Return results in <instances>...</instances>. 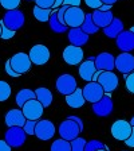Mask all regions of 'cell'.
Segmentation results:
<instances>
[{"label":"cell","mask_w":134,"mask_h":151,"mask_svg":"<svg viewBox=\"0 0 134 151\" xmlns=\"http://www.w3.org/2000/svg\"><path fill=\"white\" fill-rule=\"evenodd\" d=\"M26 22V16L24 14L20 11V9H9L4 14L3 19H1V23L4 26L9 28V30H13V31H18L24 26Z\"/></svg>","instance_id":"obj_1"},{"label":"cell","mask_w":134,"mask_h":151,"mask_svg":"<svg viewBox=\"0 0 134 151\" xmlns=\"http://www.w3.org/2000/svg\"><path fill=\"white\" fill-rule=\"evenodd\" d=\"M27 134L24 132L23 127H8L4 134V140L11 146V148H18L24 145Z\"/></svg>","instance_id":"obj_2"},{"label":"cell","mask_w":134,"mask_h":151,"mask_svg":"<svg viewBox=\"0 0 134 151\" xmlns=\"http://www.w3.org/2000/svg\"><path fill=\"white\" fill-rule=\"evenodd\" d=\"M55 86H56V91L59 92L60 94L67 96V94H71L72 92H75V89L78 88V82H77L74 76L66 73V74H62L58 77V80L55 82Z\"/></svg>","instance_id":"obj_3"},{"label":"cell","mask_w":134,"mask_h":151,"mask_svg":"<svg viewBox=\"0 0 134 151\" xmlns=\"http://www.w3.org/2000/svg\"><path fill=\"white\" fill-rule=\"evenodd\" d=\"M82 92H83L84 100L91 104L99 101L103 97V94H105V91H103V88L101 86V84L98 81L87 82V84L82 88Z\"/></svg>","instance_id":"obj_4"},{"label":"cell","mask_w":134,"mask_h":151,"mask_svg":"<svg viewBox=\"0 0 134 151\" xmlns=\"http://www.w3.org/2000/svg\"><path fill=\"white\" fill-rule=\"evenodd\" d=\"M8 61H9V63H11V68H12L19 76L27 73L32 66V62H31V60H30V57L26 53H16L15 55H12L11 60H8Z\"/></svg>","instance_id":"obj_5"},{"label":"cell","mask_w":134,"mask_h":151,"mask_svg":"<svg viewBox=\"0 0 134 151\" xmlns=\"http://www.w3.org/2000/svg\"><path fill=\"white\" fill-rule=\"evenodd\" d=\"M55 126L51 120H36V126H35V134L38 139L46 142L50 140L51 138H54V134H55Z\"/></svg>","instance_id":"obj_6"},{"label":"cell","mask_w":134,"mask_h":151,"mask_svg":"<svg viewBox=\"0 0 134 151\" xmlns=\"http://www.w3.org/2000/svg\"><path fill=\"white\" fill-rule=\"evenodd\" d=\"M58 131H59L60 138L65 139V140H69V142L75 138H78L79 134L82 132L79 126L71 119H66L65 122L60 123Z\"/></svg>","instance_id":"obj_7"},{"label":"cell","mask_w":134,"mask_h":151,"mask_svg":"<svg viewBox=\"0 0 134 151\" xmlns=\"http://www.w3.org/2000/svg\"><path fill=\"white\" fill-rule=\"evenodd\" d=\"M84 16L86 14L83 12L81 7H69L65 14V23L70 28L81 27L84 20Z\"/></svg>","instance_id":"obj_8"},{"label":"cell","mask_w":134,"mask_h":151,"mask_svg":"<svg viewBox=\"0 0 134 151\" xmlns=\"http://www.w3.org/2000/svg\"><path fill=\"white\" fill-rule=\"evenodd\" d=\"M131 131H133V127H131L130 122L128 120H117V122L113 123L111 126V135L114 139L121 142H125L126 139L130 136Z\"/></svg>","instance_id":"obj_9"},{"label":"cell","mask_w":134,"mask_h":151,"mask_svg":"<svg viewBox=\"0 0 134 151\" xmlns=\"http://www.w3.org/2000/svg\"><path fill=\"white\" fill-rule=\"evenodd\" d=\"M109 94L110 93H105L99 101L93 104L91 109H93L94 115H97L99 117H106L109 115H111L113 109H114V104H113V100L110 99Z\"/></svg>","instance_id":"obj_10"},{"label":"cell","mask_w":134,"mask_h":151,"mask_svg":"<svg viewBox=\"0 0 134 151\" xmlns=\"http://www.w3.org/2000/svg\"><path fill=\"white\" fill-rule=\"evenodd\" d=\"M22 111L24 113V116L27 120H39L43 116V111L44 107L36 99H32V100L27 101L22 107Z\"/></svg>","instance_id":"obj_11"},{"label":"cell","mask_w":134,"mask_h":151,"mask_svg":"<svg viewBox=\"0 0 134 151\" xmlns=\"http://www.w3.org/2000/svg\"><path fill=\"white\" fill-rule=\"evenodd\" d=\"M28 57H30V60H31V62L34 65L40 66L48 62V60H50V50L44 45H35V46L31 47Z\"/></svg>","instance_id":"obj_12"},{"label":"cell","mask_w":134,"mask_h":151,"mask_svg":"<svg viewBox=\"0 0 134 151\" xmlns=\"http://www.w3.org/2000/svg\"><path fill=\"white\" fill-rule=\"evenodd\" d=\"M97 81L101 84V86L103 88L105 93H111V92H114L118 88V84H119L118 76L114 72H101Z\"/></svg>","instance_id":"obj_13"},{"label":"cell","mask_w":134,"mask_h":151,"mask_svg":"<svg viewBox=\"0 0 134 151\" xmlns=\"http://www.w3.org/2000/svg\"><path fill=\"white\" fill-rule=\"evenodd\" d=\"M94 63H95L97 70H101V72H113L116 69V57L110 53L103 51V53L98 54L95 57Z\"/></svg>","instance_id":"obj_14"},{"label":"cell","mask_w":134,"mask_h":151,"mask_svg":"<svg viewBox=\"0 0 134 151\" xmlns=\"http://www.w3.org/2000/svg\"><path fill=\"white\" fill-rule=\"evenodd\" d=\"M63 60H65L66 63H69L71 66L79 65L83 61V50H82V47L69 45L63 50Z\"/></svg>","instance_id":"obj_15"},{"label":"cell","mask_w":134,"mask_h":151,"mask_svg":"<svg viewBox=\"0 0 134 151\" xmlns=\"http://www.w3.org/2000/svg\"><path fill=\"white\" fill-rule=\"evenodd\" d=\"M117 47L123 53H130L134 50V32L131 30H123L116 38Z\"/></svg>","instance_id":"obj_16"},{"label":"cell","mask_w":134,"mask_h":151,"mask_svg":"<svg viewBox=\"0 0 134 151\" xmlns=\"http://www.w3.org/2000/svg\"><path fill=\"white\" fill-rule=\"evenodd\" d=\"M116 69L122 74H129L134 70V55L130 53H122L116 57Z\"/></svg>","instance_id":"obj_17"},{"label":"cell","mask_w":134,"mask_h":151,"mask_svg":"<svg viewBox=\"0 0 134 151\" xmlns=\"http://www.w3.org/2000/svg\"><path fill=\"white\" fill-rule=\"evenodd\" d=\"M4 120H6V124L8 127H23L24 123L27 122L22 108L20 109H9L6 113Z\"/></svg>","instance_id":"obj_18"},{"label":"cell","mask_w":134,"mask_h":151,"mask_svg":"<svg viewBox=\"0 0 134 151\" xmlns=\"http://www.w3.org/2000/svg\"><path fill=\"white\" fill-rule=\"evenodd\" d=\"M94 61H95V57H89L86 61L81 62V66H79V76H81V78L87 82L93 81V76L94 73L97 72Z\"/></svg>","instance_id":"obj_19"},{"label":"cell","mask_w":134,"mask_h":151,"mask_svg":"<svg viewBox=\"0 0 134 151\" xmlns=\"http://www.w3.org/2000/svg\"><path fill=\"white\" fill-rule=\"evenodd\" d=\"M69 42L74 46H78V47H82L89 42V35L82 30L81 27H75V28H70L69 30Z\"/></svg>","instance_id":"obj_20"},{"label":"cell","mask_w":134,"mask_h":151,"mask_svg":"<svg viewBox=\"0 0 134 151\" xmlns=\"http://www.w3.org/2000/svg\"><path fill=\"white\" fill-rule=\"evenodd\" d=\"M91 14H93L94 23L99 28H105L106 26H109L110 23H111V20L114 19V15H113L111 11H102V9L97 8V9H94Z\"/></svg>","instance_id":"obj_21"},{"label":"cell","mask_w":134,"mask_h":151,"mask_svg":"<svg viewBox=\"0 0 134 151\" xmlns=\"http://www.w3.org/2000/svg\"><path fill=\"white\" fill-rule=\"evenodd\" d=\"M84 101L86 100H84V97H83L82 88H77L75 92H72L71 94H67V96H66V103H67V105H69L70 108H74V109L83 107Z\"/></svg>","instance_id":"obj_22"},{"label":"cell","mask_w":134,"mask_h":151,"mask_svg":"<svg viewBox=\"0 0 134 151\" xmlns=\"http://www.w3.org/2000/svg\"><path fill=\"white\" fill-rule=\"evenodd\" d=\"M122 31H123V23L118 18H114L109 26H106V27L103 28L105 35L107 38H111V39H116L118 37V34H121Z\"/></svg>","instance_id":"obj_23"},{"label":"cell","mask_w":134,"mask_h":151,"mask_svg":"<svg viewBox=\"0 0 134 151\" xmlns=\"http://www.w3.org/2000/svg\"><path fill=\"white\" fill-rule=\"evenodd\" d=\"M35 94H36V100L39 101L44 108H47V107H50L51 105L54 97H52V93H51L50 89L40 86V88H38L36 91H35Z\"/></svg>","instance_id":"obj_24"},{"label":"cell","mask_w":134,"mask_h":151,"mask_svg":"<svg viewBox=\"0 0 134 151\" xmlns=\"http://www.w3.org/2000/svg\"><path fill=\"white\" fill-rule=\"evenodd\" d=\"M32 99H36V94H35V91H31V89H22L16 93L15 101L18 104V107L22 108L27 101L32 100Z\"/></svg>","instance_id":"obj_25"},{"label":"cell","mask_w":134,"mask_h":151,"mask_svg":"<svg viewBox=\"0 0 134 151\" xmlns=\"http://www.w3.org/2000/svg\"><path fill=\"white\" fill-rule=\"evenodd\" d=\"M81 28L83 30L84 32L87 35H90V34H97L98 32V30H99V27H98L95 23H94V20H93V14H86V16H84V20H83V23H82V26H81Z\"/></svg>","instance_id":"obj_26"},{"label":"cell","mask_w":134,"mask_h":151,"mask_svg":"<svg viewBox=\"0 0 134 151\" xmlns=\"http://www.w3.org/2000/svg\"><path fill=\"white\" fill-rule=\"evenodd\" d=\"M48 24H50V28L56 34H63V32L67 31V26L62 24V23L58 20V16H56V11H52L50 15V19H48Z\"/></svg>","instance_id":"obj_27"},{"label":"cell","mask_w":134,"mask_h":151,"mask_svg":"<svg viewBox=\"0 0 134 151\" xmlns=\"http://www.w3.org/2000/svg\"><path fill=\"white\" fill-rule=\"evenodd\" d=\"M51 12H52V9L42 8V7H38V6H35L34 7V11H32L35 19H36V20H39V22H43V23L44 22H48Z\"/></svg>","instance_id":"obj_28"},{"label":"cell","mask_w":134,"mask_h":151,"mask_svg":"<svg viewBox=\"0 0 134 151\" xmlns=\"http://www.w3.org/2000/svg\"><path fill=\"white\" fill-rule=\"evenodd\" d=\"M51 151H71V145L69 140L65 139H56L51 145Z\"/></svg>","instance_id":"obj_29"},{"label":"cell","mask_w":134,"mask_h":151,"mask_svg":"<svg viewBox=\"0 0 134 151\" xmlns=\"http://www.w3.org/2000/svg\"><path fill=\"white\" fill-rule=\"evenodd\" d=\"M11 96V86L8 82L6 81H0V103L6 101Z\"/></svg>","instance_id":"obj_30"},{"label":"cell","mask_w":134,"mask_h":151,"mask_svg":"<svg viewBox=\"0 0 134 151\" xmlns=\"http://www.w3.org/2000/svg\"><path fill=\"white\" fill-rule=\"evenodd\" d=\"M101 148H107V146H105L101 140H95V139L86 142V145H84V151H97Z\"/></svg>","instance_id":"obj_31"},{"label":"cell","mask_w":134,"mask_h":151,"mask_svg":"<svg viewBox=\"0 0 134 151\" xmlns=\"http://www.w3.org/2000/svg\"><path fill=\"white\" fill-rule=\"evenodd\" d=\"M70 145H71V151H84V145H86V140L83 138H75L72 140H70Z\"/></svg>","instance_id":"obj_32"},{"label":"cell","mask_w":134,"mask_h":151,"mask_svg":"<svg viewBox=\"0 0 134 151\" xmlns=\"http://www.w3.org/2000/svg\"><path fill=\"white\" fill-rule=\"evenodd\" d=\"M20 1H22V0H0V6L3 7V8H6L7 11H9V9L18 8Z\"/></svg>","instance_id":"obj_33"},{"label":"cell","mask_w":134,"mask_h":151,"mask_svg":"<svg viewBox=\"0 0 134 151\" xmlns=\"http://www.w3.org/2000/svg\"><path fill=\"white\" fill-rule=\"evenodd\" d=\"M125 84H126V89L130 93H134V72L125 74Z\"/></svg>","instance_id":"obj_34"},{"label":"cell","mask_w":134,"mask_h":151,"mask_svg":"<svg viewBox=\"0 0 134 151\" xmlns=\"http://www.w3.org/2000/svg\"><path fill=\"white\" fill-rule=\"evenodd\" d=\"M35 126H36V120H27L23 126V129L27 135H34L35 134Z\"/></svg>","instance_id":"obj_35"},{"label":"cell","mask_w":134,"mask_h":151,"mask_svg":"<svg viewBox=\"0 0 134 151\" xmlns=\"http://www.w3.org/2000/svg\"><path fill=\"white\" fill-rule=\"evenodd\" d=\"M1 23V22H0ZM16 31H13V30H9L7 26H4L3 23H1V35H0V38L1 39H11V38H13V35H15Z\"/></svg>","instance_id":"obj_36"},{"label":"cell","mask_w":134,"mask_h":151,"mask_svg":"<svg viewBox=\"0 0 134 151\" xmlns=\"http://www.w3.org/2000/svg\"><path fill=\"white\" fill-rule=\"evenodd\" d=\"M35 3H36L38 7L51 9L52 6H54V3H55V0H35Z\"/></svg>","instance_id":"obj_37"},{"label":"cell","mask_w":134,"mask_h":151,"mask_svg":"<svg viewBox=\"0 0 134 151\" xmlns=\"http://www.w3.org/2000/svg\"><path fill=\"white\" fill-rule=\"evenodd\" d=\"M84 3H86L87 7H90V8H93V9H97L102 6V1H101V0H84Z\"/></svg>","instance_id":"obj_38"},{"label":"cell","mask_w":134,"mask_h":151,"mask_svg":"<svg viewBox=\"0 0 134 151\" xmlns=\"http://www.w3.org/2000/svg\"><path fill=\"white\" fill-rule=\"evenodd\" d=\"M4 68H6V73L9 76V77H13V78L19 77L18 73H16L15 70H13L12 68H11V63H9V61H7V62H6V66H4Z\"/></svg>","instance_id":"obj_39"},{"label":"cell","mask_w":134,"mask_h":151,"mask_svg":"<svg viewBox=\"0 0 134 151\" xmlns=\"http://www.w3.org/2000/svg\"><path fill=\"white\" fill-rule=\"evenodd\" d=\"M81 3H82L81 0H63V4L70 6V7H79Z\"/></svg>","instance_id":"obj_40"},{"label":"cell","mask_w":134,"mask_h":151,"mask_svg":"<svg viewBox=\"0 0 134 151\" xmlns=\"http://www.w3.org/2000/svg\"><path fill=\"white\" fill-rule=\"evenodd\" d=\"M125 145L129 146V147H134V127H133V131H131L130 136L125 140Z\"/></svg>","instance_id":"obj_41"},{"label":"cell","mask_w":134,"mask_h":151,"mask_svg":"<svg viewBox=\"0 0 134 151\" xmlns=\"http://www.w3.org/2000/svg\"><path fill=\"white\" fill-rule=\"evenodd\" d=\"M67 119H71V120H74L77 124L79 126V128H81V131L83 129V122L81 120V117H78V116H74V115H71V116H69Z\"/></svg>","instance_id":"obj_42"},{"label":"cell","mask_w":134,"mask_h":151,"mask_svg":"<svg viewBox=\"0 0 134 151\" xmlns=\"http://www.w3.org/2000/svg\"><path fill=\"white\" fill-rule=\"evenodd\" d=\"M0 151H11V146L6 140H0Z\"/></svg>","instance_id":"obj_43"},{"label":"cell","mask_w":134,"mask_h":151,"mask_svg":"<svg viewBox=\"0 0 134 151\" xmlns=\"http://www.w3.org/2000/svg\"><path fill=\"white\" fill-rule=\"evenodd\" d=\"M62 4H63V0H55V3H54V6H52V8L51 9H52V11H56V9L62 6Z\"/></svg>","instance_id":"obj_44"},{"label":"cell","mask_w":134,"mask_h":151,"mask_svg":"<svg viewBox=\"0 0 134 151\" xmlns=\"http://www.w3.org/2000/svg\"><path fill=\"white\" fill-rule=\"evenodd\" d=\"M111 7L110 4H102V6L99 7V9H102V11H111Z\"/></svg>","instance_id":"obj_45"},{"label":"cell","mask_w":134,"mask_h":151,"mask_svg":"<svg viewBox=\"0 0 134 151\" xmlns=\"http://www.w3.org/2000/svg\"><path fill=\"white\" fill-rule=\"evenodd\" d=\"M102 1V4H110V6H113L114 3H117L118 0H101Z\"/></svg>","instance_id":"obj_46"},{"label":"cell","mask_w":134,"mask_h":151,"mask_svg":"<svg viewBox=\"0 0 134 151\" xmlns=\"http://www.w3.org/2000/svg\"><path fill=\"white\" fill-rule=\"evenodd\" d=\"M130 124H131V127H134V116L131 117V120H130Z\"/></svg>","instance_id":"obj_47"},{"label":"cell","mask_w":134,"mask_h":151,"mask_svg":"<svg viewBox=\"0 0 134 151\" xmlns=\"http://www.w3.org/2000/svg\"><path fill=\"white\" fill-rule=\"evenodd\" d=\"M97 151H109V148H101V150H97Z\"/></svg>","instance_id":"obj_48"},{"label":"cell","mask_w":134,"mask_h":151,"mask_svg":"<svg viewBox=\"0 0 134 151\" xmlns=\"http://www.w3.org/2000/svg\"><path fill=\"white\" fill-rule=\"evenodd\" d=\"M0 35H1V23H0Z\"/></svg>","instance_id":"obj_49"},{"label":"cell","mask_w":134,"mask_h":151,"mask_svg":"<svg viewBox=\"0 0 134 151\" xmlns=\"http://www.w3.org/2000/svg\"><path fill=\"white\" fill-rule=\"evenodd\" d=\"M130 30H131V31H133V32H134V26H133V27H131V28H130Z\"/></svg>","instance_id":"obj_50"},{"label":"cell","mask_w":134,"mask_h":151,"mask_svg":"<svg viewBox=\"0 0 134 151\" xmlns=\"http://www.w3.org/2000/svg\"><path fill=\"white\" fill-rule=\"evenodd\" d=\"M27 1H35V0H27Z\"/></svg>","instance_id":"obj_51"},{"label":"cell","mask_w":134,"mask_h":151,"mask_svg":"<svg viewBox=\"0 0 134 151\" xmlns=\"http://www.w3.org/2000/svg\"><path fill=\"white\" fill-rule=\"evenodd\" d=\"M133 72H134V70H133Z\"/></svg>","instance_id":"obj_52"}]
</instances>
